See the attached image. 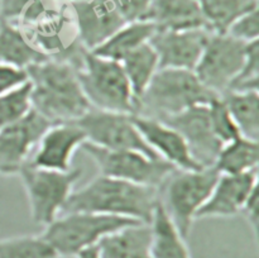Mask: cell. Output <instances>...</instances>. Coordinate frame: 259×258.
I'll return each instance as SVG.
<instances>
[{
	"instance_id": "obj_2",
	"label": "cell",
	"mask_w": 259,
	"mask_h": 258,
	"mask_svg": "<svg viewBox=\"0 0 259 258\" xmlns=\"http://www.w3.org/2000/svg\"><path fill=\"white\" fill-rule=\"evenodd\" d=\"M158 201L159 189L99 175L73 190L62 212H96L151 224Z\"/></svg>"
},
{
	"instance_id": "obj_34",
	"label": "cell",
	"mask_w": 259,
	"mask_h": 258,
	"mask_svg": "<svg viewBox=\"0 0 259 258\" xmlns=\"http://www.w3.org/2000/svg\"><path fill=\"white\" fill-rule=\"evenodd\" d=\"M240 214L244 215L247 219L248 224L252 228L253 234H254L255 239H258V228H259V195H258V187L252 192L249 199L247 200L245 205L243 206L242 212Z\"/></svg>"
},
{
	"instance_id": "obj_17",
	"label": "cell",
	"mask_w": 259,
	"mask_h": 258,
	"mask_svg": "<svg viewBox=\"0 0 259 258\" xmlns=\"http://www.w3.org/2000/svg\"><path fill=\"white\" fill-rule=\"evenodd\" d=\"M133 123L149 148L177 169H199L181 134L164 121L132 114Z\"/></svg>"
},
{
	"instance_id": "obj_6",
	"label": "cell",
	"mask_w": 259,
	"mask_h": 258,
	"mask_svg": "<svg viewBox=\"0 0 259 258\" xmlns=\"http://www.w3.org/2000/svg\"><path fill=\"white\" fill-rule=\"evenodd\" d=\"M138 222L96 212H62L45 227L42 237L60 258H72L89 248L96 247L103 238Z\"/></svg>"
},
{
	"instance_id": "obj_1",
	"label": "cell",
	"mask_w": 259,
	"mask_h": 258,
	"mask_svg": "<svg viewBox=\"0 0 259 258\" xmlns=\"http://www.w3.org/2000/svg\"><path fill=\"white\" fill-rule=\"evenodd\" d=\"M25 72L32 109L51 124L77 121L91 109L72 63L46 58Z\"/></svg>"
},
{
	"instance_id": "obj_29",
	"label": "cell",
	"mask_w": 259,
	"mask_h": 258,
	"mask_svg": "<svg viewBox=\"0 0 259 258\" xmlns=\"http://www.w3.org/2000/svg\"><path fill=\"white\" fill-rule=\"evenodd\" d=\"M259 89V45L258 40L247 45L245 60L239 73L228 91H258ZM227 91V93H228Z\"/></svg>"
},
{
	"instance_id": "obj_8",
	"label": "cell",
	"mask_w": 259,
	"mask_h": 258,
	"mask_svg": "<svg viewBox=\"0 0 259 258\" xmlns=\"http://www.w3.org/2000/svg\"><path fill=\"white\" fill-rule=\"evenodd\" d=\"M81 149L93 159L100 175L142 186L161 189L169 175L177 169L159 157H151L138 151H111L100 148L89 142H85Z\"/></svg>"
},
{
	"instance_id": "obj_36",
	"label": "cell",
	"mask_w": 259,
	"mask_h": 258,
	"mask_svg": "<svg viewBox=\"0 0 259 258\" xmlns=\"http://www.w3.org/2000/svg\"><path fill=\"white\" fill-rule=\"evenodd\" d=\"M66 2H70V3H72V2H80V0H66Z\"/></svg>"
},
{
	"instance_id": "obj_37",
	"label": "cell",
	"mask_w": 259,
	"mask_h": 258,
	"mask_svg": "<svg viewBox=\"0 0 259 258\" xmlns=\"http://www.w3.org/2000/svg\"><path fill=\"white\" fill-rule=\"evenodd\" d=\"M0 22H2V15H0Z\"/></svg>"
},
{
	"instance_id": "obj_16",
	"label": "cell",
	"mask_w": 259,
	"mask_h": 258,
	"mask_svg": "<svg viewBox=\"0 0 259 258\" xmlns=\"http://www.w3.org/2000/svg\"><path fill=\"white\" fill-rule=\"evenodd\" d=\"M257 187L258 169L239 175L220 174L196 219L237 217Z\"/></svg>"
},
{
	"instance_id": "obj_4",
	"label": "cell",
	"mask_w": 259,
	"mask_h": 258,
	"mask_svg": "<svg viewBox=\"0 0 259 258\" xmlns=\"http://www.w3.org/2000/svg\"><path fill=\"white\" fill-rule=\"evenodd\" d=\"M75 68L81 89L91 108L134 114L136 100L118 61L83 50Z\"/></svg>"
},
{
	"instance_id": "obj_26",
	"label": "cell",
	"mask_w": 259,
	"mask_h": 258,
	"mask_svg": "<svg viewBox=\"0 0 259 258\" xmlns=\"http://www.w3.org/2000/svg\"><path fill=\"white\" fill-rule=\"evenodd\" d=\"M210 32L227 33L245 13L258 8V0H196Z\"/></svg>"
},
{
	"instance_id": "obj_35",
	"label": "cell",
	"mask_w": 259,
	"mask_h": 258,
	"mask_svg": "<svg viewBox=\"0 0 259 258\" xmlns=\"http://www.w3.org/2000/svg\"><path fill=\"white\" fill-rule=\"evenodd\" d=\"M75 258H99L98 249H96V247L89 248V249H85L81 253H78Z\"/></svg>"
},
{
	"instance_id": "obj_13",
	"label": "cell",
	"mask_w": 259,
	"mask_h": 258,
	"mask_svg": "<svg viewBox=\"0 0 259 258\" xmlns=\"http://www.w3.org/2000/svg\"><path fill=\"white\" fill-rule=\"evenodd\" d=\"M70 4L78 40L89 51L103 45L126 23L113 0H80Z\"/></svg>"
},
{
	"instance_id": "obj_23",
	"label": "cell",
	"mask_w": 259,
	"mask_h": 258,
	"mask_svg": "<svg viewBox=\"0 0 259 258\" xmlns=\"http://www.w3.org/2000/svg\"><path fill=\"white\" fill-rule=\"evenodd\" d=\"M258 164L259 142L240 136L222 147L214 168L219 174L239 175L257 171Z\"/></svg>"
},
{
	"instance_id": "obj_31",
	"label": "cell",
	"mask_w": 259,
	"mask_h": 258,
	"mask_svg": "<svg viewBox=\"0 0 259 258\" xmlns=\"http://www.w3.org/2000/svg\"><path fill=\"white\" fill-rule=\"evenodd\" d=\"M229 35L244 43L258 40L259 37V13L258 8L238 18L227 30Z\"/></svg>"
},
{
	"instance_id": "obj_28",
	"label": "cell",
	"mask_w": 259,
	"mask_h": 258,
	"mask_svg": "<svg viewBox=\"0 0 259 258\" xmlns=\"http://www.w3.org/2000/svg\"><path fill=\"white\" fill-rule=\"evenodd\" d=\"M30 110V85L27 81L0 95V129L18 121Z\"/></svg>"
},
{
	"instance_id": "obj_27",
	"label": "cell",
	"mask_w": 259,
	"mask_h": 258,
	"mask_svg": "<svg viewBox=\"0 0 259 258\" xmlns=\"http://www.w3.org/2000/svg\"><path fill=\"white\" fill-rule=\"evenodd\" d=\"M0 258H60L39 235H18L0 239Z\"/></svg>"
},
{
	"instance_id": "obj_10",
	"label": "cell",
	"mask_w": 259,
	"mask_h": 258,
	"mask_svg": "<svg viewBox=\"0 0 259 258\" xmlns=\"http://www.w3.org/2000/svg\"><path fill=\"white\" fill-rule=\"evenodd\" d=\"M76 123L85 133L86 142L95 144L100 148L111 151L131 149L142 152L151 157H158L144 142L143 137L133 123L132 114L91 108Z\"/></svg>"
},
{
	"instance_id": "obj_5",
	"label": "cell",
	"mask_w": 259,
	"mask_h": 258,
	"mask_svg": "<svg viewBox=\"0 0 259 258\" xmlns=\"http://www.w3.org/2000/svg\"><path fill=\"white\" fill-rule=\"evenodd\" d=\"M219 175L214 167L175 169L159 189V202L185 239Z\"/></svg>"
},
{
	"instance_id": "obj_30",
	"label": "cell",
	"mask_w": 259,
	"mask_h": 258,
	"mask_svg": "<svg viewBox=\"0 0 259 258\" xmlns=\"http://www.w3.org/2000/svg\"><path fill=\"white\" fill-rule=\"evenodd\" d=\"M207 108H209L212 131H214L215 136L219 138V141L222 142L223 146L228 142L242 136L222 96H218L217 99H214L207 105Z\"/></svg>"
},
{
	"instance_id": "obj_32",
	"label": "cell",
	"mask_w": 259,
	"mask_h": 258,
	"mask_svg": "<svg viewBox=\"0 0 259 258\" xmlns=\"http://www.w3.org/2000/svg\"><path fill=\"white\" fill-rule=\"evenodd\" d=\"M114 5L126 23L146 20L152 0H113Z\"/></svg>"
},
{
	"instance_id": "obj_20",
	"label": "cell",
	"mask_w": 259,
	"mask_h": 258,
	"mask_svg": "<svg viewBox=\"0 0 259 258\" xmlns=\"http://www.w3.org/2000/svg\"><path fill=\"white\" fill-rule=\"evenodd\" d=\"M46 58L20 28L5 20L0 22V63L25 71Z\"/></svg>"
},
{
	"instance_id": "obj_14",
	"label": "cell",
	"mask_w": 259,
	"mask_h": 258,
	"mask_svg": "<svg viewBox=\"0 0 259 258\" xmlns=\"http://www.w3.org/2000/svg\"><path fill=\"white\" fill-rule=\"evenodd\" d=\"M85 142V133L76 121L51 124L28 163L40 168L68 171L72 168L73 156Z\"/></svg>"
},
{
	"instance_id": "obj_12",
	"label": "cell",
	"mask_w": 259,
	"mask_h": 258,
	"mask_svg": "<svg viewBox=\"0 0 259 258\" xmlns=\"http://www.w3.org/2000/svg\"><path fill=\"white\" fill-rule=\"evenodd\" d=\"M207 105L192 106L162 120L181 134L192 158L200 167H214L223 147L212 131Z\"/></svg>"
},
{
	"instance_id": "obj_33",
	"label": "cell",
	"mask_w": 259,
	"mask_h": 258,
	"mask_svg": "<svg viewBox=\"0 0 259 258\" xmlns=\"http://www.w3.org/2000/svg\"><path fill=\"white\" fill-rule=\"evenodd\" d=\"M27 72L20 68L0 63V95L27 82Z\"/></svg>"
},
{
	"instance_id": "obj_18",
	"label": "cell",
	"mask_w": 259,
	"mask_h": 258,
	"mask_svg": "<svg viewBox=\"0 0 259 258\" xmlns=\"http://www.w3.org/2000/svg\"><path fill=\"white\" fill-rule=\"evenodd\" d=\"M99 258H153L149 224L136 223L116 230L96 245Z\"/></svg>"
},
{
	"instance_id": "obj_15",
	"label": "cell",
	"mask_w": 259,
	"mask_h": 258,
	"mask_svg": "<svg viewBox=\"0 0 259 258\" xmlns=\"http://www.w3.org/2000/svg\"><path fill=\"white\" fill-rule=\"evenodd\" d=\"M210 30L206 28L189 30H158L149 43L156 51L159 68L192 70L204 51Z\"/></svg>"
},
{
	"instance_id": "obj_19",
	"label": "cell",
	"mask_w": 259,
	"mask_h": 258,
	"mask_svg": "<svg viewBox=\"0 0 259 258\" xmlns=\"http://www.w3.org/2000/svg\"><path fill=\"white\" fill-rule=\"evenodd\" d=\"M146 20L158 30L207 29L196 0H152Z\"/></svg>"
},
{
	"instance_id": "obj_3",
	"label": "cell",
	"mask_w": 259,
	"mask_h": 258,
	"mask_svg": "<svg viewBox=\"0 0 259 258\" xmlns=\"http://www.w3.org/2000/svg\"><path fill=\"white\" fill-rule=\"evenodd\" d=\"M218 96L192 70L159 68L137 100L134 114L163 120L192 106L207 105Z\"/></svg>"
},
{
	"instance_id": "obj_24",
	"label": "cell",
	"mask_w": 259,
	"mask_h": 258,
	"mask_svg": "<svg viewBox=\"0 0 259 258\" xmlns=\"http://www.w3.org/2000/svg\"><path fill=\"white\" fill-rule=\"evenodd\" d=\"M119 63L123 67L129 86L133 93L134 100H138L149 85L153 76L159 70L158 57L151 43L141 46L124 56Z\"/></svg>"
},
{
	"instance_id": "obj_25",
	"label": "cell",
	"mask_w": 259,
	"mask_h": 258,
	"mask_svg": "<svg viewBox=\"0 0 259 258\" xmlns=\"http://www.w3.org/2000/svg\"><path fill=\"white\" fill-rule=\"evenodd\" d=\"M240 134L245 138L259 139V93L228 91L222 95Z\"/></svg>"
},
{
	"instance_id": "obj_7",
	"label": "cell",
	"mask_w": 259,
	"mask_h": 258,
	"mask_svg": "<svg viewBox=\"0 0 259 258\" xmlns=\"http://www.w3.org/2000/svg\"><path fill=\"white\" fill-rule=\"evenodd\" d=\"M18 176L27 195L33 223L47 227L62 212L75 184L82 176V168L55 171L27 163Z\"/></svg>"
},
{
	"instance_id": "obj_9",
	"label": "cell",
	"mask_w": 259,
	"mask_h": 258,
	"mask_svg": "<svg viewBox=\"0 0 259 258\" xmlns=\"http://www.w3.org/2000/svg\"><path fill=\"white\" fill-rule=\"evenodd\" d=\"M247 45L228 33L210 32L195 75L210 91L224 95L244 63Z\"/></svg>"
},
{
	"instance_id": "obj_22",
	"label": "cell",
	"mask_w": 259,
	"mask_h": 258,
	"mask_svg": "<svg viewBox=\"0 0 259 258\" xmlns=\"http://www.w3.org/2000/svg\"><path fill=\"white\" fill-rule=\"evenodd\" d=\"M149 225L153 258H191L186 239L180 234L159 201Z\"/></svg>"
},
{
	"instance_id": "obj_11",
	"label": "cell",
	"mask_w": 259,
	"mask_h": 258,
	"mask_svg": "<svg viewBox=\"0 0 259 258\" xmlns=\"http://www.w3.org/2000/svg\"><path fill=\"white\" fill-rule=\"evenodd\" d=\"M50 125L47 119L32 109L22 119L0 129V175L19 174Z\"/></svg>"
},
{
	"instance_id": "obj_21",
	"label": "cell",
	"mask_w": 259,
	"mask_h": 258,
	"mask_svg": "<svg viewBox=\"0 0 259 258\" xmlns=\"http://www.w3.org/2000/svg\"><path fill=\"white\" fill-rule=\"evenodd\" d=\"M156 30L157 28L148 20L125 23L93 52L119 62L129 52L148 43Z\"/></svg>"
}]
</instances>
